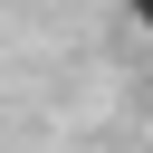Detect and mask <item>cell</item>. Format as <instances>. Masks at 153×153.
<instances>
[{
  "mask_svg": "<svg viewBox=\"0 0 153 153\" xmlns=\"http://www.w3.org/2000/svg\"><path fill=\"white\" fill-rule=\"evenodd\" d=\"M124 19H134V38H153V0H124Z\"/></svg>",
  "mask_w": 153,
  "mask_h": 153,
  "instance_id": "1",
  "label": "cell"
}]
</instances>
